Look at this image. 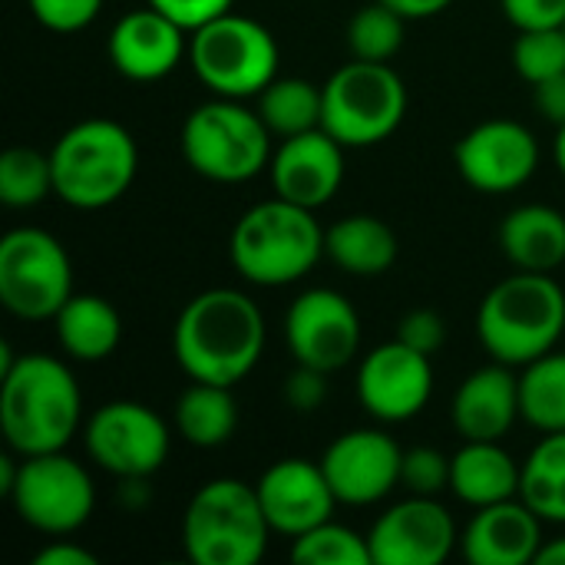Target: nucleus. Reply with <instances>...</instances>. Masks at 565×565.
Wrapping results in <instances>:
<instances>
[{"label":"nucleus","mask_w":565,"mask_h":565,"mask_svg":"<svg viewBox=\"0 0 565 565\" xmlns=\"http://www.w3.org/2000/svg\"><path fill=\"white\" fill-rule=\"evenodd\" d=\"M265 315L238 288H209L172 324V358L189 381L242 384L265 354Z\"/></svg>","instance_id":"obj_1"},{"label":"nucleus","mask_w":565,"mask_h":565,"mask_svg":"<svg viewBox=\"0 0 565 565\" xmlns=\"http://www.w3.org/2000/svg\"><path fill=\"white\" fill-rule=\"evenodd\" d=\"M83 424V391L53 354H17L0 374V430L13 454L36 457L66 450Z\"/></svg>","instance_id":"obj_2"},{"label":"nucleus","mask_w":565,"mask_h":565,"mask_svg":"<svg viewBox=\"0 0 565 565\" xmlns=\"http://www.w3.org/2000/svg\"><path fill=\"white\" fill-rule=\"evenodd\" d=\"M565 334V291L550 271H516L497 281L477 311L483 351L510 367L556 351Z\"/></svg>","instance_id":"obj_3"},{"label":"nucleus","mask_w":565,"mask_h":565,"mask_svg":"<svg viewBox=\"0 0 565 565\" xmlns=\"http://www.w3.org/2000/svg\"><path fill=\"white\" fill-rule=\"evenodd\" d=\"M228 258L245 281L285 288L301 281L324 258V228L311 209L271 195L235 222Z\"/></svg>","instance_id":"obj_4"},{"label":"nucleus","mask_w":565,"mask_h":565,"mask_svg":"<svg viewBox=\"0 0 565 565\" xmlns=\"http://www.w3.org/2000/svg\"><path fill=\"white\" fill-rule=\"evenodd\" d=\"M53 195L70 209L96 212L119 202L139 172L136 136L106 116L73 122L50 149Z\"/></svg>","instance_id":"obj_5"},{"label":"nucleus","mask_w":565,"mask_h":565,"mask_svg":"<svg viewBox=\"0 0 565 565\" xmlns=\"http://www.w3.org/2000/svg\"><path fill=\"white\" fill-rule=\"evenodd\" d=\"M268 536L255 483L235 477L202 483L182 513V550L195 565H255Z\"/></svg>","instance_id":"obj_6"},{"label":"nucleus","mask_w":565,"mask_h":565,"mask_svg":"<svg viewBox=\"0 0 565 565\" xmlns=\"http://www.w3.org/2000/svg\"><path fill=\"white\" fill-rule=\"evenodd\" d=\"M271 129L242 99L215 96L195 106L182 122V156L189 169L218 185H238L262 175L271 162Z\"/></svg>","instance_id":"obj_7"},{"label":"nucleus","mask_w":565,"mask_h":565,"mask_svg":"<svg viewBox=\"0 0 565 565\" xmlns=\"http://www.w3.org/2000/svg\"><path fill=\"white\" fill-rule=\"evenodd\" d=\"M189 63L212 96L248 99L278 76L281 50L265 23L228 10L189 33Z\"/></svg>","instance_id":"obj_8"},{"label":"nucleus","mask_w":565,"mask_h":565,"mask_svg":"<svg viewBox=\"0 0 565 565\" xmlns=\"http://www.w3.org/2000/svg\"><path fill=\"white\" fill-rule=\"evenodd\" d=\"M321 126L344 149H367L394 136L407 116V83L391 63L351 60L324 83Z\"/></svg>","instance_id":"obj_9"},{"label":"nucleus","mask_w":565,"mask_h":565,"mask_svg":"<svg viewBox=\"0 0 565 565\" xmlns=\"http://www.w3.org/2000/svg\"><path fill=\"white\" fill-rule=\"evenodd\" d=\"M73 298V262L43 228H13L0 238V305L20 321H53Z\"/></svg>","instance_id":"obj_10"},{"label":"nucleus","mask_w":565,"mask_h":565,"mask_svg":"<svg viewBox=\"0 0 565 565\" xmlns=\"http://www.w3.org/2000/svg\"><path fill=\"white\" fill-rule=\"evenodd\" d=\"M13 513L43 536H73L96 510L93 477L66 450L20 457V473L7 493Z\"/></svg>","instance_id":"obj_11"},{"label":"nucleus","mask_w":565,"mask_h":565,"mask_svg":"<svg viewBox=\"0 0 565 565\" xmlns=\"http://www.w3.org/2000/svg\"><path fill=\"white\" fill-rule=\"evenodd\" d=\"M86 457L116 480H149L166 467L169 424L139 401H109L83 424Z\"/></svg>","instance_id":"obj_12"},{"label":"nucleus","mask_w":565,"mask_h":565,"mask_svg":"<svg viewBox=\"0 0 565 565\" xmlns=\"http://www.w3.org/2000/svg\"><path fill=\"white\" fill-rule=\"evenodd\" d=\"M361 315L348 295L334 288L301 291L285 315V341L295 364L334 374L361 351Z\"/></svg>","instance_id":"obj_13"},{"label":"nucleus","mask_w":565,"mask_h":565,"mask_svg":"<svg viewBox=\"0 0 565 565\" xmlns=\"http://www.w3.org/2000/svg\"><path fill=\"white\" fill-rule=\"evenodd\" d=\"M454 162L463 182L487 195H507L523 189L540 169L536 132L520 119H483L460 136Z\"/></svg>","instance_id":"obj_14"},{"label":"nucleus","mask_w":565,"mask_h":565,"mask_svg":"<svg viewBox=\"0 0 565 565\" xmlns=\"http://www.w3.org/2000/svg\"><path fill=\"white\" fill-rule=\"evenodd\" d=\"M367 546L374 565H444L460 550V533L437 497L407 493L374 520Z\"/></svg>","instance_id":"obj_15"},{"label":"nucleus","mask_w":565,"mask_h":565,"mask_svg":"<svg viewBox=\"0 0 565 565\" xmlns=\"http://www.w3.org/2000/svg\"><path fill=\"white\" fill-rule=\"evenodd\" d=\"M354 387L358 404L377 424H407L434 397V364L394 338L361 358Z\"/></svg>","instance_id":"obj_16"},{"label":"nucleus","mask_w":565,"mask_h":565,"mask_svg":"<svg viewBox=\"0 0 565 565\" xmlns=\"http://www.w3.org/2000/svg\"><path fill=\"white\" fill-rule=\"evenodd\" d=\"M401 463L404 447L377 427H354L334 437L321 454V470L344 507L387 500L401 487Z\"/></svg>","instance_id":"obj_17"},{"label":"nucleus","mask_w":565,"mask_h":565,"mask_svg":"<svg viewBox=\"0 0 565 565\" xmlns=\"http://www.w3.org/2000/svg\"><path fill=\"white\" fill-rule=\"evenodd\" d=\"M255 490L271 533H281L288 540L328 523L338 507V497L321 470V460L318 463L305 457L275 460L258 477Z\"/></svg>","instance_id":"obj_18"},{"label":"nucleus","mask_w":565,"mask_h":565,"mask_svg":"<svg viewBox=\"0 0 565 565\" xmlns=\"http://www.w3.org/2000/svg\"><path fill=\"white\" fill-rule=\"evenodd\" d=\"M344 152L324 126L281 139L268 162L275 195L311 212L328 205L344 182Z\"/></svg>","instance_id":"obj_19"},{"label":"nucleus","mask_w":565,"mask_h":565,"mask_svg":"<svg viewBox=\"0 0 565 565\" xmlns=\"http://www.w3.org/2000/svg\"><path fill=\"white\" fill-rule=\"evenodd\" d=\"M106 53L119 76L132 83H156L189 56V30L146 3L113 23Z\"/></svg>","instance_id":"obj_20"},{"label":"nucleus","mask_w":565,"mask_h":565,"mask_svg":"<svg viewBox=\"0 0 565 565\" xmlns=\"http://www.w3.org/2000/svg\"><path fill=\"white\" fill-rule=\"evenodd\" d=\"M543 520L520 500L480 507L460 533V556L470 565H526L543 550Z\"/></svg>","instance_id":"obj_21"},{"label":"nucleus","mask_w":565,"mask_h":565,"mask_svg":"<svg viewBox=\"0 0 565 565\" xmlns=\"http://www.w3.org/2000/svg\"><path fill=\"white\" fill-rule=\"evenodd\" d=\"M454 427L463 440H503L520 414V374H513L510 364H487L470 371L450 407Z\"/></svg>","instance_id":"obj_22"},{"label":"nucleus","mask_w":565,"mask_h":565,"mask_svg":"<svg viewBox=\"0 0 565 565\" xmlns=\"http://www.w3.org/2000/svg\"><path fill=\"white\" fill-rule=\"evenodd\" d=\"M520 477L523 463L500 440H463L450 457V493L473 510L520 497Z\"/></svg>","instance_id":"obj_23"},{"label":"nucleus","mask_w":565,"mask_h":565,"mask_svg":"<svg viewBox=\"0 0 565 565\" xmlns=\"http://www.w3.org/2000/svg\"><path fill=\"white\" fill-rule=\"evenodd\" d=\"M497 242L516 271H556L565 262V215L543 202L516 205L500 222Z\"/></svg>","instance_id":"obj_24"},{"label":"nucleus","mask_w":565,"mask_h":565,"mask_svg":"<svg viewBox=\"0 0 565 565\" xmlns=\"http://www.w3.org/2000/svg\"><path fill=\"white\" fill-rule=\"evenodd\" d=\"M56 341L70 361L79 364H99L109 354H116L122 341V318L103 295L73 291V298L56 311L53 318Z\"/></svg>","instance_id":"obj_25"},{"label":"nucleus","mask_w":565,"mask_h":565,"mask_svg":"<svg viewBox=\"0 0 565 565\" xmlns=\"http://www.w3.org/2000/svg\"><path fill=\"white\" fill-rule=\"evenodd\" d=\"M401 255L397 232L377 215H348L324 228V258L358 278H377L391 271Z\"/></svg>","instance_id":"obj_26"},{"label":"nucleus","mask_w":565,"mask_h":565,"mask_svg":"<svg viewBox=\"0 0 565 565\" xmlns=\"http://www.w3.org/2000/svg\"><path fill=\"white\" fill-rule=\"evenodd\" d=\"M238 404L232 387L192 381L175 401V430L202 450L222 447L235 437Z\"/></svg>","instance_id":"obj_27"},{"label":"nucleus","mask_w":565,"mask_h":565,"mask_svg":"<svg viewBox=\"0 0 565 565\" xmlns=\"http://www.w3.org/2000/svg\"><path fill=\"white\" fill-rule=\"evenodd\" d=\"M255 99H258V106H255L258 116L278 139L301 136V132H311L321 126L324 93L318 83H311L305 76H275Z\"/></svg>","instance_id":"obj_28"},{"label":"nucleus","mask_w":565,"mask_h":565,"mask_svg":"<svg viewBox=\"0 0 565 565\" xmlns=\"http://www.w3.org/2000/svg\"><path fill=\"white\" fill-rule=\"evenodd\" d=\"M520 500L543 520L565 526V430L543 434L520 477Z\"/></svg>","instance_id":"obj_29"},{"label":"nucleus","mask_w":565,"mask_h":565,"mask_svg":"<svg viewBox=\"0 0 565 565\" xmlns=\"http://www.w3.org/2000/svg\"><path fill=\"white\" fill-rule=\"evenodd\" d=\"M520 414L540 434L565 430V351H550L523 367Z\"/></svg>","instance_id":"obj_30"},{"label":"nucleus","mask_w":565,"mask_h":565,"mask_svg":"<svg viewBox=\"0 0 565 565\" xmlns=\"http://www.w3.org/2000/svg\"><path fill=\"white\" fill-rule=\"evenodd\" d=\"M53 192L50 152L10 146L0 156V202L10 209H33Z\"/></svg>","instance_id":"obj_31"},{"label":"nucleus","mask_w":565,"mask_h":565,"mask_svg":"<svg viewBox=\"0 0 565 565\" xmlns=\"http://www.w3.org/2000/svg\"><path fill=\"white\" fill-rule=\"evenodd\" d=\"M407 20L387 3L374 0L348 20V50L354 60L391 63L404 46Z\"/></svg>","instance_id":"obj_32"},{"label":"nucleus","mask_w":565,"mask_h":565,"mask_svg":"<svg viewBox=\"0 0 565 565\" xmlns=\"http://www.w3.org/2000/svg\"><path fill=\"white\" fill-rule=\"evenodd\" d=\"M291 563L301 565H371L367 536L334 520L291 540Z\"/></svg>","instance_id":"obj_33"},{"label":"nucleus","mask_w":565,"mask_h":565,"mask_svg":"<svg viewBox=\"0 0 565 565\" xmlns=\"http://www.w3.org/2000/svg\"><path fill=\"white\" fill-rule=\"evenodd\" d=\"M513 66L530 86L565 73V26L520 30L513 43Z\"/></svg>","instance_id":"obj_34"},{"label":"nucleus","mask_w":565,"mask_h":565,"mask_svg":"<svg viewBox=\"0 0 565 565\" xmlns=\"http://www.w3.org/2000/svg\"><path fill=\"white\" fill-rule=\"evenodd\" d=\"M401 487L414 497H440L444 490H450V457L437 447L404 450Z\"/></svg>","instance_id":"obj_35"},{"label":"nucleus","mask_w":565,"mask_h":565,"mask_svg":"<svg viewBox=\"0 0 565 565\" xmlns=\"http://www.w3.org/2000/svg\"><path fill=\"white\" fill-rule=\"evenodd\" d=\"M26 3L40 26L53 33H79L99 17L106 0H26Z\"/></svg>","instance_id":"obj_36"},{"label":"nucleus","mask_w":565,"mask_h":565,"mask_svg":"<svg viewBox=\"0 0 565 565\" xmlns=\"http://www.w3.org/2000/svg\"><path fill=\"white\" fill-rule=\"evenodd\" d=\"M394 338H397L401 344H407V348H414V351L434 358V354L444 348V341H447V324H444V318H440L437 311H430V308H414V311H407V315L401 318Z\"/></svg>","instance_id":"obj_37"},{"label":"nucleus","mask_w":565,"mask_h":565,"mask_svg":"<svg viewBox=\"0 0 565 565\" xmlns=\"http://www.w3.org/2000/svg\"><path fill=\"white\" fill-rule=\"evenodd\" d=\"M328 377H331V374H324V371H315V367H308V364H298V367L285 377V384H281L285 404H288L295 414H315V411H321L324 401H328Z\"/></svg>","instance_id":"obj_38"},{"label":"nucleus","mask_w":565,"mask_h":565,"mask_svg":"<svg viewBox=\"0 0 565 565\" xmlns=\"http://www.w3.org/2000/svg\"><path fill=\"white\" fill-rule=\"evenodd\" d=\"M500 7L516 30L565 26V0H500Z\"/></svg>","instance_id":"obj_39"},{"label":"nucleus","mask_w":565,"mask_h":565,"mask_svg":"<svg viewBox=\"0 0 565 565\" xmlns=\"http://www.w3.org/2000/svg\"><path fill=\"white\" fill-rule=\"evenodd\" d=\"M149 7L162 10L166 17H172L179 26H185L189 33L199 30L202 23L228 13L235 7V0H146Z\"/></svg>","instance_id":"obj_40"},{"label":"nucleus","mask_w":565,"mask_h":565,"mask_svg":"<svg viewBox=\"0 0 565 565\" xmlns=\"http://www.w3.org/2000/svg\"><path fill=\"white\" fill-rule=\"evenodd\" d=\"M33 565H99V556L89 553L86 546L66 540V536H53L36 556Z\"/></svg>","instance_id":"obj_41"},{"label":"nucleus","mask_w":565,"mask_h":565,"mask_svg":"<svg viewBox=\"0 0 565 565\" xmlns=\"http://www.w3.org/2000/svg\"><path fill=\"white\" fill-rule=\"evenodd\" d=\"M533 103L540 109V116L553 126H563L565 122V73L559 76H550L543 83L533 86Z\"/></svg>","instance_id":"obj_42"},{"label":"nucleus","mask_w":565,"mask_h":565,"mask_svg":"<svg viewBox=\"0 0 565 565\" xmlns=\"http://www.w3.org/2000/svg\"><path fill=\"white\" fill-rule=\"evenodd\" d=\"M381 3H387L391 10H397L404 20H427V17L444 13L454 0H381Z\"/></svg>","instance_id":"obj_43"},{"label":"nucleus","mask_w":565,"mask_h":565,"mask_svg":"<svg viewBox=\"0 0 565 565\" xmlns=\"http://www.w3.org/2000/svg\"><path fill=\"white\" fill-rule=\"evenodd\" d=\"M536 565H565V536L559 540H546L540 556H536Z\"/></svg>","instance_id":"obj_44"},{"label":"nucleus","mask_w":565,"mask_h":565,"mask_svg":"<svg viewBox=\"0 0 565 565\" xmlns=\"http://www.w3.org/2000/svg\"><path fill=\"white\" fill-rule=\"evenodd\" d=\"M556 166H559V172L565 175V122L556 126Z\"/></svg>","instance_id":"obj_45"}]
</instances>
